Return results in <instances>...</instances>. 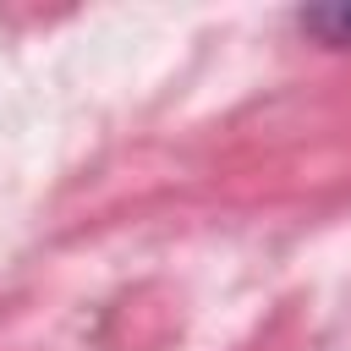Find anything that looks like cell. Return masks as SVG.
<instances>
[{
    "instance_id": "6da1fadb",
    "label": "cell",
    "mask_w": 351,
    "mask_h": 351,
    "mask_svg": "<svg viewBox=\"0 0 351 351\" xmlns=\"http://www.w3.org/2000/svg\"><path fill=\"white\" fill-rule=\"evenodd\" d=\"M318 27H340V33H351V11H324V16H313Z\"/></svg>"
}]
</instances>
